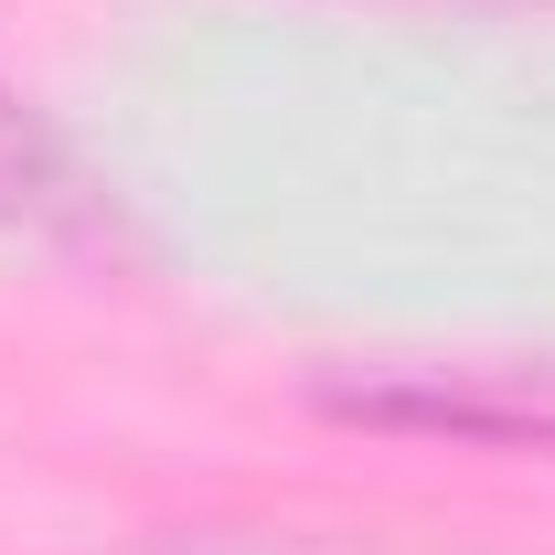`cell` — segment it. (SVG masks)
I'll use <instances>...</instances> for the list:
<instances>
[{
  "label": "cell",
  "instance_id": "obj_2",
  "mask_svg": "<svg viewBox=\"0 0 555 555\" xmlns=\"http://www.w3.org/2000/svg\"><path fill=\"white\" fill-rule=\"evenodd\" d=\"M75 160L65 139L43 129V107H22V86H0V235H43L75 224Z\"/></svg>",
  "mask_w": 555,
  "mask_h": 555
},
{
  "label": "cell",
  "instance_id": "obj_3",
  "mask_svg": "<svg viewBox=\"0 0 555 555\" xmlns=\"http://www.w3.org/2000/svg\"><path fill=\"white\" fill-rule=\"evenodd\" d=\"M150 555H321L310 534H268V524H171Z\"/></svg>",
  "mask_w": 555,
  "mask_h": 555
},
{
  "label": "cell",
  "instance_id": "obj_1",
  "mask_svg": "<svg viewBox=\"0 0 555 555\" xmlns=\"http://www.w3.org/2000/svg\"><path fill=\"white\" fill-rule=\"evenodd\" d=\"M332 427L416 438V449H491L555 460V374L545 363H332L310 385Z\"/></svg>",
  "mask_w": 555,
  "mask_h": 555
}]
</instances>
